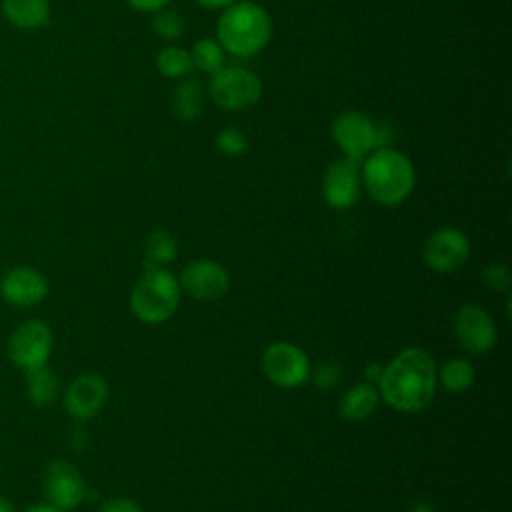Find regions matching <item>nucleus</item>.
<instances>
[{"label":"nucleus","mask_w":512,"mask_h":512,"mask_svg":"<svg viewBox=\"0 0 512 512\" xmlns=\"http://www.w3.org/2000/svg\"><path fill=\"white\" fill-rule=\"evenodd\" d=\"M436 364L422 348H408L394 356L380 376V394L394 410L420 412L436 392Z\"/></svg>","instance_id":"1"},{"label":"nucleus","mask_w":512,"mask_h":512,"mask_svg":"<svg viewBox=\"0 0 512 512\" xmlns=\"http://www.w3.org/2000/svg\"><path fill=\"white\" fill-rule=\"evenodd\" d=\"M360 178L372 200L382 206H396L410 196L416 172L406 154L386 146L372 150L362 160Z\"/></svg>","instance_id":"2"},{"label":"nucleus","mask_w":512,"mask_h":512,"mask_svg":"<svg viewBox=\"0 0 512 512\" xmlns=\"http://www.w3.org/2000/svg\"><path fill=\"white\" fill-rule=\"evenodd\" d=\"M220 46L240 58L258 54L272 36L268 12L254 2H232L216 24Z\"/></svg>","instance_id":"3"},{"label":"nucleus","mask_w":512,"mask_h":512,"mask_svg":"<svg viewBox=\"0 0 512 512\" xmlns=\"http://www.w3.org/2000/svg\"><path fill=\"white\" fill-rule=\"evenodd\" d=\"M180 302L178 280L160 266H146L144 276L132 290L130 306L136 318L146 324H158L168 320Z\"/></svg>","instance_id":"4"},{"label":"nucleus","mask_w":512,"mask_h":512,"mask_svg":"<svg viewBox=\"0 0 512 512\" xmlns=\"http://www.w3.org/2000/svg\"><path fill=\"white\" fill-rule=\"evenodd\" d=\"M54 348L52 328L40 320L30 318L14 328L8 338V360L22 372L40 368L48 364V358Z\"/></svg>","instance_id":"5"},{"label":"nucleus","mask_w":512,"mask_h":512,"mask_svg":"<svg viewBox=\"0 0 512 512\" xmlns=\"http://www.w3.org/2000/svg\"><path fill=\"white\" fill-rule=\"evenodd\" d=\"M210 96L224 110H246L262 96L260 78L242 66H222L212 74Z\"/></svg>","instance_id":"6"},{"label":"nucleus","mask_w":512,"mask_h":512,"mask_svg":"<svg viewBox=\"0 0 512 512\" xmlns=\"http://www.w3.org/2000/svg\"><path fill=\"white\" fill-rule=\"evenodd\" d=\"M332 138L346 160L362 164L376 150V122L358 110H344L332 122Z\"/></svg>","instance_id":"7"},{"label":"nucleus","mask_w":512,"mask_h":512,"mask_svg":"<svg viewBox=\"0 0 512 512\" xmlns=\"http://www.w3.org/2000/svg\"><path fill=\"white\" fill-rule=\"evenodd\" d=\"M262 370L280 388L302 386L310 378V362L304 350L290 342H276L262 356Z\"/></svg>","instance_id":"8"},{"label":"nucleus","mask_w":512,"mask_h":512,"mask_svg":"<svg viewBox=\"0 0 512 512\" xmlns=\"http://www.w3.org/2000/svg\"><path fill=\"white\" fill-rule=\"evenodd\" d=\"M44 498L62 512L76 508L86 496V482L76 466L66 460H50L42 474Z\"/></svg>","instance_id":"9"},{"label":"nucleus","mask_w":512,"mask_h":512,"mask_svg":"<svg viewBox=\"0 0 512 512\" xmlns=\"http://www.w3.org/2000/svg\"><path fill=\"white\" fill-rule=\"evenodd\" d=\"M424 262L436 272H452L466 264L470 242L458 228L444 226L434 230L424 242Z\"/></svg>","instance_id":"10"},{"label":"nucleus","mask_w":512,"mask_h":512,"mask_svg":"<svg viewBox=\"0 0 512 512\" xmlns=\"http://www.w3.org/2000/svg\"><path fill=\"white\" fill-rule=\"evenodd\" d=\"M48 294L46 276L28 264L8 268L0 278V296L18 308H30L40 304Z\"/></svg>","instance_id":"11"},{"label":"nucleus","mask_w":512,"mask_h":512,"mask_svg":"<svg viewBox=\"0 0 512 512\" xmlns=\"http://www.w3.org/2000/svg\"><path fill=\"white\" fill-rule=\"evenodd\" d=\"M454 334L458 344L472 354H484L496 342L494 320L478 304H466L458 310L454 320Z\"/></svg>","instance_id":"12"},{"label":"nucleus","mask_w":512,"mask_h":512,"mask_svg":"<svg viewBox=\"0 0 512 512\" xmlns=\"http://www.w3.org/2000/svg\"><path fill=\"white\" fill-rule=\"evenodd\" d=\"M360 164H354L350 160H336L332 162L322 178V194L330 208L346 210L354 206L360 198Z\"/></svg>","instance_id":"13"},{"label":"nucleus","mask_w":512,"mask_h":512,"mask_svg":"<svg viewBox=\"0 0 512 512\" xmlns=\"http://www.w3.org/2000/svg\"><path fill=\"white\" fill-rule=\"evenodd\" d=\"M108 400V384L102 376L86 372L76 376L64 392L66 412L76 420H88L96 416Z\"/></svg>","instance_id":"14"},{"label":"nucleus","mask_w":512,"mask_h":512,"mask_svg":"<svg viewBox=\"0 0 512 512\" xmlns=\"http://www.w3.org/2000/svg\"><path fill=\"white\" fill-rule=\"evenodd\" d=\"M180 286L196 300H218L230 288L228 272L214 260H194L180 274Z\"/></svg>","instance_id":"15"},{"label":"nucleus","mask_w":512,"mask_h":512,"mask_svg":"<svg viewBox=\"0 0 512 512\" xmlns=\"http://www.w3.org/2000/svg\"><path fill=\"white\" fill-rule=\"evenodd\" d=\"M4 18L18 28H42L50 20L48 0H2Z\"/></svg>","instance_id":"16"},{"label":"nucleus","mask_w":512,"mask_h":512,"mask_svg":"<svg viewBox=\"0 0 512 512\" xmlns=\"http://www.w3.org/2000/svg\"><path fill=\"white\" fill-rule=\"evenodd\" d=\"M24 380H26L28 398L38 408L50 406L58 398V394H60L58 376L48 366H40V368L24 372Z\"/></svg>","instance_id":"17"},{"label":"nucleus","mask_w":512,"mask_h":512,"mask_svg":"<svg viewBox=\"0 0 512 512\" xmlns=\"http://www.w3.org/2000/svg\"><path fill=\"white\" fill-rule=\"evenodd\" d=\"M378 398H380V392L370 382L356 384L344 394L340 412L346 420H364L374 412Z\"/></svg>","instance_id":"18"},{"label":"nucleus","mask_w":512,"mask_h":512,"mask_svg":"<svg viewBox=\"0 0 512 512\" xmlns=\"http://www.w3.org/2000/svg\"><path fill=\"white\" fill-rule=\"evenodd\" d=\"M172 112L182 118V120H194L200 116L202 106H204V96L202 88L196 80H184L180 82L170 98Z\"/></svg>","instance_id":"19"},{"label":"nucleus","mask_w":512,"mask_h":512,"mask_svg":"<svg viewBox=\"0 0 512 512\" xmlns=\"http://www.w3.org/2000/svg\"><path fill=\"white\" fill-rule=\"evenodd\" d=\"M156 68L166 78H186L194 70V62L188 50L178 46H166L156 56Z\"/></svg>","instance_id":"20"},{"label":"nucleus","mask_w":512,"mask_h":512,"mask_svg":"<svg viewBox=\"0 0 512 512\" xmlns=\"http://www.w3.org/2000/svg\"><path fill=\"white\" fill-rule=\"evenodd\" d=\"M438 378L446 390L460 394L474 382V366L464 358H452L440 368Z\"/></svg>","instance_id":"21"},{"label":"nucleus","mask_w":512,"mask_h":512,"mask_svg":"<svg viewBox=\"0 0 512 512\" xmlns=\"http://www.w3.org/2000/svg\"><path fill=\"white\" fill-rule=\"evenodd\" d=\"M178 252V244L174 240V236L166 230H152L146 238V256L148 262L146 266H162L168 264L176 258Z\"/></svg>","instance_id":"22"},{"label":"nucleus","mask_w":512,"mask_h":512,"mask_svg":"<svg viewBox=\"0 0 512 512\" xmlns=\"http://www.w3.org/2000/svg\"><path fill=\"white\" fill-rule=\"evenodd\" d=\"M190 56H192L194 66L208 74H214L224 66V48L220 46L218 40H212V38L198 40L194 44Z\"/></svg>","instance_id":"23"},{"label":"nucleus","mask_w":512,"mask_h":512,"mask_svg":"<svg viewBox=\"0 0 512 512\" xmlns=\"http://www.w3.org/2000/svg\"><path fill=\"white\" fill-rule=\"evenodd\" d=\"M150 24H152V30L166 40L180 38L186 30V20L176 10H156Z\"/></svg>","instance_id":"24"},{"label":"nucleus","mask_w":512,"mask_h":512,"mask_svg":"<svg viewBox=\"0 0 512 512\" xmlns=\"http://www.w3.org/2000/svg\"><path fill=\"white\" fill-rule=\"evenodd\" d=\"M216 146L220 152L228 154V156H238L244 154L248 148V140L244 136V132H240L238 128H222L216 136Z\"/></svg>","instance_id":"25"},{"label":"nucleus","mask_w":512,"mask_h":512,"mask_svg":"<svg viewBox=\"0 0 512 512\" xmlns=\"http://www.w3.org/2000/svg\"><path fill=\"white\" fill-rule=\"evenodd\" d=\"M484 282H486L488 288H492L496 292H504V290L510 288L512 276H510V270L504 264L492 262L484 268Z\"/></svg>","instance_id":"26"},{"label":"nucleus","mask_w":512,"mask_h":512,"mask_svg":"<svg viewBox=\"0 0 512 512\" xmlns=\"http://www.w3.org/2000/svg\"><path fill=\"white\" fill-rule=\"evenodd\" d=\"M340 376H342V368H340L336 362H324V364L314 372L312 380H314V384H316L318 388L328 390V388H332L334 384H338Z\"/></svg>","instance_id":"27"},{"label":"nucleus","mask_w":512,"mask_h":512,"mask_svg":"<svg viewBox=\"0 0 512 512\" xmlns=\"http://www.w3.org/2000/svg\"><path fill=\"white\" fill-rule=\"evenodd\" d=\"M98 512H144L132 498H110L100 504Z\"/></svg>","instance_id":"28"},{"label":"nucleus","mask_w":512,"mask_h":512,"mask_svg":"<svg viewBox=\"0 0 512 512\" xmlns=\"http://www.w3.org/2000/svg\"><path fill=\"white\" fill-rule=\"evenodd\" d=\"M126 2L140 12H156V10H162L170 0H126Z\"/></svg>","instance_id":"29"},{"label":"nucleus","mask_w":512,"mask_h":512,"mask_svg":"<svg viewBox=\"0 0 512 512\" xmlns=\"http://www.w3.org/2000/svg\"><path fill=\"white\" fill-rule=\"evenodd\" d=\"M22 512H62V510L48 502H36V504H30L28 508H24Z\"/></svg>","instance_id":"30"},{"label":"nucleus","mask_w":512,"mask_h":512,"mask_svg":"<svg viewBox=\"0 0 512 512\" xmlns=\"http://www.w3.org/2000/svg\"><path fill=\"white\" fill-rule=\"evenodd\" d=\"M382 366L380 364H370V366H366V370H364V374H366V378L370 380V382H378L380 380V376H382Z\"/></svg>","instance_id":"31"},{"label":"nucleus","mask_w":512,"mask_h":512,"mask_svg":"<svg viewBox=\"0 0 512 512\" xmlns=\"http://www.w3.org/2000/svg\"><path fill=\"white\" fill-rule=\"evenodd\" d=\"M194 2H198L204 8H226L236 0H194Z\"/></svg>","instance_id":"32"},{"label":"nucleus","mask_w":512,"mask_h":512,"mask_svg":"<svg viewBox=\"0 0 512 512\" xmlns=\"http://www.w3.org/2000/svg\"><path fill=\"white\" fill-rule=\"evenodd\" d=\"M0 512H14V504L6 496H0Z\"/></svg>","instance_id":"33"},{"label":"nucleus","mask_w":512,"mask_h":512,"mask_svg":"<svg viewBox=\"0 0 512 512\" xmlns=\"http://www.w3.org/2000/svg\"><path fill=\"white\" fill-rule=\"evenodd\" d=\"M410 512H434V510L428 504H424V502H416Z\"/></svg>","instance_id":"34"}]
</instances>
